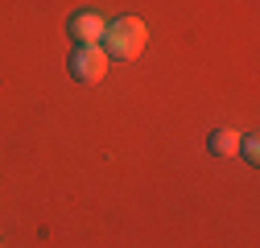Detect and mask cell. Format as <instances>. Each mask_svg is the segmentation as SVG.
I'll return each mask as SVG.
<instances>
[{"instance_id":"obj_4","label":"cell","mask_w":260,"mask_h":248,"mask_svg":"<svg viewBox=\"0 0 260 248\" xmlns=\"http://www.w3.org/2000/svg\"><path fill=\"white\" fill-rule=\"evenodd\" d=\"M240 137L244 133H236V129H211L207 149L215 153V158H236V153H240Z\"/></svg>"},{"instance_id":"obj_1","label":"cell","mask_w":260,"mask_h":248,"mask_svg":"<svg viewBox=\"0 0 260 248\" xmlns=\"http://www.w3.org/2000/svg\"><path fill=\"white\" fill-rule=\"evenodd\" d=\"M100 46H104V54H108V58H124V62H128V58H137V54L149 46V29H145V21H141V17H120V21H108Z\"/></svg>"},{"instance_id":"obj_5","label":"cell","mask_w":260,"mask_h":248,"mask_svg":"<svg viewBox=\"0 0 260 248\" xmlns=\"http://www.w3.org/2000/svg\"><path fill=\"white\" fill-rule=\"evenodd\" d=\"M240 153H244V162H248V166H256V162H260V141H256V133L240 137Z\"/></svg>"},{"instance_id":"obj_3","label":"cell","mask_w":260,"mask_h":248,"mask_svg":"<svg viewBox=\"0 0 260 248\" xmlns=\"http://www.w3.org/2000/svg\"><path fill=\"white\" fill-rule=\"evenodd\" d=\"M104 29H108V21H104V13H95V9H79L67 21V34H71L75 46H100Z\"/></svg>"},{"instance_id":"obj_2","label":"cell","mask_w":260,"mask_h":248,"mask_svg":"<svg viewBox=\"0 0 260 248\" xmlns=\"http://www.w3.org/2000/svg\"><path fill=\"white\" fill-rule=\"evenodd\" d=\"M112 67V58L104 54V46H75L71 50V62H67V71L75 83H100Z\"/></svg>"}]
</instances>
